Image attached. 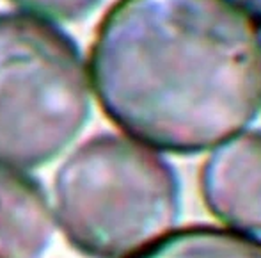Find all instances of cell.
Masks as SVG:
<instances>
[{"label": "cell", "mask_w": 261, "mask_h": 258, "mask_svg": "<svg viewBox=\"0 0 261 258\" xmlns=\"http://www.w3.org/2000/svg\"><path fill=\"white\" fill-rule=\"evenodd\" d=\"M54 216L89 258H130L172 231L179 180L155 150L101 134L80 145L55 175Z\"/></svg>", "instance_id": "2"}, {"label": "cell", "mask_w": 261, "mask_h": 258, "mask_svg": "<svg viewBox=\"0 0 261 258\" xmlns=\"http://www.w3.org/2000/svg\"><path fill=\"white\" fill-rule=\"evenodd\" d=\"M201 193L226 228L261 233V132L238 134L212 153L201 171Z\"/></svg>", "instance_id": "4"}, {"label": "cell", "mask_w": 261, "mask_h": 258, "mask_svg": "<svg viewBox=\"0 0 261 258\" xmlns=\"http://www.w3.org/2000/svg\"><path fill=\"white\" fill-rule=\"evenodd\" d=\"M89 116V73L71 36L34 14L0 13V169L54 160Z\"/></svg>", "instance_id": "3"}, {"label": "cell", "mask_w": 261, "mask_h": 258, "mask_svg": "<svg viewBox=\"0 0 261 258\" xmlns=\"http://www.w3.org/2000/svg\"><path fill=\"white\" fill-rule=\"evenodd\" d=\"M18 7L25 9L43 20H80L93 9H96L101 0H11Z\"/></svg>", "instance_id": "7"}, {"label": "cell", "mask_w": 261, "mask_h": 258, "mask_svg": "<svg viewBox=\"0 0 261 258\" xmlns=\"http://www.w3.org/2000/svg\"><path fill=\"white\" fill-rule=\"evenodd\" d=\"M55 216L46 191L23 171L0 169V258H39Z\"/></svg>", "instance_id": "5"}, {"label": "cell", "mask_w": 261, "mask_h": 258, "mask_svg": "<svg viewBox=\"0 0 261 258\" xmlns=\"http://www.w3.org/2000/svg\"><path fill=\"white\" fill-rule=\"evenodd\" d=\"M101 109L130 139L192 155L261 107V38L227 0H117L89 55Z\"/></svg>", "instance_id": "1"}, {"label": "cell", "mask_w": 261, "mask_h": 258, "mask_svg": "<svg viewBox=\"0 0 261 258\" xmlns=\"http://www.w3.org/2000/svg\"><path fill=\"white\" fill-rule=\"evenodd\" d=\"M130 258H261V239L197 224L169 231Z\"/></svg>", "instance_id": "6"}]
</instances>
